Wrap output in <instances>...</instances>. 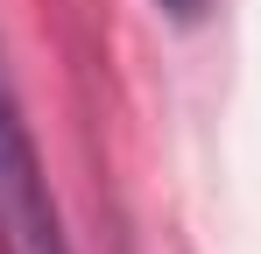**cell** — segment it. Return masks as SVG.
Returning <instances> with one entry per match:
<instances>
[{
  "label": "cell",
  "instance_id": "1",
  "mask_svg": "<svg viewBox=\"0 0 261 254\" xmlns=\"http://www.w3.org/2000/svg\"><path fill=\"white\" fill-rule=\"evenodd\" d=\"M0 254H71L64 205L49 191V169L29 134L21 92L7 78V57H0Z\"/></svg>",
  "mask_w": 261,
  "mask_h": 254
},
{
  "label": "cell",
  "instance_id": "2",
  "mask_svg": "<svg viewBox=\"0 0 261 254\" xmlns=\"http://www.w3.org/2000/svg\"><path fill=\"white\" fill-rule=\"evenodd\" d=\"M163 7H170V14H184V21H191V14H205V0H163Z\"/></svg>",
  "mask_w": 261,
  "mask_h": 254
}]
</instances>
